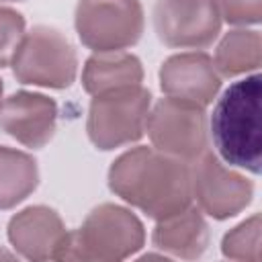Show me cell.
<instances>
[{
  "instance_id": "14",
  "label": "cell",
  "mask_w": 262,
  "mask_h": 262,
  "mask_svg": "<svg viewBox=\"0 0 262 262\" xmlns=\"http://www.w3.org/2000/svg\"><path fill=\"white\" fill-rule=\"evenodd\" d=\"M143 82V66L137 55L127 51H100L86 59L82 70V86L90 96L137 86Z\"/></svg>"
},
{
  "instance_id": "13",
  "label": "cell",
  "mask_w": 262,
  "mask_h": 262,
  "mask_svg": "<svg viewBox=\"0 0 262 262\" xmlns=\"http://www.w3.org/2000/svg\"><path fill=\"white\" fill-rule=\"evenodd\" d=\"M151 244L176 258H201L209 246V225L203 211L190 205L180 213L160 219L151 231Z\"/></svg>"
},
{
  "instance_id": "7",
  "label": "cell",
  "mask_w": 262,
  "mask_h": 262,
  "mask_svg": "<svg viewBox=\"0 0 262 262\" xmlns=\"http://www.w3.org/2000/svg\"><path fill=\"white\" fill-rule=\"evenodd\" d=\"M145 131L151 147L188 164L209 149L205 106L186 100H176L170 96L160 98L149 106Z\"/></svg>"
},
{
  "instance_id": "15",
  "label": "cell",
  "mask_w": 262,
  "mask_h": 262,
  "mask_svg": "<svg viewBox=\"0 0 262 262\" xmlns=\"http://www.w3.org/2000/svg\"><path fill=\"white\" fill-rule=\"evenodd\" d=\"M39 184L37 160L27 151L0 145V211L23 203Z\"/></svg>"
},
{
  "instance_id": "17",
  "label": "cell",
  "mask_w": 262,
  "mask_h": 262,
  "mask_svg": "<svg viewBox=\"0 0 262 262\" xmlns=\"http://www.w3.org/2000/svg\"><path fill=\"white\" fill-rule=\"evenodd\" d=\"M260 215L254 213L233 229H229L221 239V252L229 260H260Z\"/></svg>"
},
{
  "instance_id": "5",
  "label": "cell",
  "mask_w": 262,
  "mask_h": 262,
  "mask_svg": "<svg viewBox=\"0 0 262 262\" xmlns=\"http://www.w3.org/2000/svg\"><path fill=\"white\" fill-rule=\"evenodd\" d=\"M149 106L151 92L143 88V84L92 96L86 117L88 139L102 151L139 141L145 133Z\"/></svg>"
},
{
  "instance_id": "3",
  "label": "cell",
  "mask_w": 262,
  "mask_h": 262,
  "mask_svg": "<svg viewBox=\"0 0 262 262\" xmlns=\"http://www.w3.org/2000/svg\"><path fill=\"white\" fill-rule=\"evenodd\" d=\"M145 244L143 223L129 209L102 203L94 207L76 231H70V244L63 260L117 262L137 254Z\"/></svg>"
},
{
  "instance_id": "9",
  "label": "cell",
  "mask_w": 262,
  "mask_h": 262,
  "mask_svg": "<svg viewBox=\"0 0 262 262\" xmlns=\"http://www.w3.org/2000/svg\"><path fill=\"white\" fill-rule=\"evenodd\" d=\"M154 31L166 47L205 49L221 33L215 0H156Z\"/></svg>"
},
{
  "instance_id": "1",
  "label": "cell",
  "mask_w": 262,
  "mask_h": 262,
  "mask_svg": "<svg viewBox=\"0 0 262 262\" xmlns=\"http://www.w3.org/2000/svg\"><path fill=\"white\" fill-rule=\"evenodd\" d=\"M108 188L127 205L160 221L192 203L190 164L156 147L137 145L108 168Z\"/></svg>"
},
{
  "instance_id": "16",
  "label": "cell",
  "mask_w": 262,
  "mask_h": 262,
  "mask_svg": "<svg viewBox=\"0 0 262 262\" xmlns=\"http://www.w3.org/2000/svg\"><path fill=\"white\" fill-rule=\"evenodd\" d=\"M262 59V39L254 29H233L223 35L215 49V70L219 76L233 78L256 72Z\"/></svg>"
},
{
  "instance_id": "21",
  "label": "cell",
  "mask_w": 262,
  "mask_h": 262,
  "mask_svg": "<svg viewBox=\"0 0 262 262\" xmlns=\"http://www.w3.org/2000/svg\"><path fill=\"white\" fill-rule=\"evenodd\" d=\"M0 2H23V0H0Z\"/></svg>"
},
{
  "instance_id": "10",
  "label": "cell",
  "mask_w": 262,
  "mask_h": 262,
  "mask_svg": "<svg viewBox=\"0 0 262 262\" xmlns=\"http://www.w3.org/2000/svg\"><path fill=\"white\" fill-rule=\"evenodd\" d=\"M6 235L16 254L27 260H63L70 231L59 213L45 205H33L10 217Z\"/></svg>"
},
{
  "instance_id": "11",
  "label": "cell",
  "mask_w": 262,
  "mask_h": 262,
  "mask_svg": "<svg viewBox=\"0 0 262 262\" xmlns=\"http://www.w3.org/2000/svg\"><path fill=\"white\" fill-rule=\"evenodd\" d=\"M160 88L166 96L207 106L221 88V76L213 57L205 51H182L170 55L158 72Z\"/></svg>"
},
{
  "instance_id": "8",
  "label": "cell",
  "mask_w": 262,
  "mask_h": 262,
  "mask_svg": "<svg viewBox=\"0 0 262 262\" xmlns=\"http://www.w3.org/2000/svg\"><path fill=\"white\" fill-rule=\"evenodd\" d=\"M190 190L196 207L217 221L242 213L254 196L252 180L227 168L211 149L190 162Z\"/></svg>"
},
{
  "instance_id": "12",
  "label": "cell",
  "mask_w": 262,
  "mask_h": 262,
  "mask_svg": "<svg viewBox=\"0 0 262 262\" xmlns=\"http://www.w3.org/2000/svg\"><path fill=\"white\" fill-rule=\"evenodd\" d=\"M55 127L57 104L53 98L39 92L18 90L2 100L0 129L25 147H43L51 141Z\"/></svg>"
},
{
  "instance_id": "4",
  "label": "cell",
  "mask_w": 262,
  "mask_h": 262,
  "mask_svg": "<svg viewBox=\"0 0 262 262\" xmlns=\"http://www.w3.org/2000/svg\"><path fill=\"white\" fill-rule=\"evenodd\" d=\"M10 68L20 84L63 90L76 80L78 53L61 31L37 25L20 37Z\"/></svg>"
},
{
  "instance_id": "6",
  "label": "cell",
  "mask_w": 262,
  "mask_h": 262,
  "mask_svg": "<svg viewBox=\"0 0 262 262\" xmlns=\"http://www.w3.org/2000/svg\"><path fill=\"white\" fill-rule=\"evenodd\" d=\"M74 27L82 45L94 53L123 51L143 35V6L139 0H78Z\"/></svg>"
},
{
  "instance_id": "2",
  "label": "cell",
  "mask_w": 262,
  "mask_h": 262,
  "mask_svg": "<svg viewBox=\"0 0 262 262\" xmlns=\"http://www.w3.org/2000/svg\"><path fill=\"white\" fill-rule=\"evenodd\" d=\"M260 74L233 82L213 106L209 131L219 158L235 168L260 174Z\"/></svg>"
},
{
  "instance_id": "20",
  "label": "cell",
  "mask_w": 262,
  "mask_h": 262,
  "mask_svg": "<svg viewBox=\"0 0 262 262\" xmlns=\"http://www.w3.org/2000/svg\"><path fill=\"white\" fill-rule=\"evenodd\" d=\"M2 92H4V84H2V80H0V106H2V100H4V96H2Z\"/></svg>"
},
{
  "instance_id": "19",
  "label": "cell",
  "mask_w": 262,
  "mask_h": 262,
  "mask_svg": "<svg viewBox=\"0 0 262 262\" xmlns=\"http://www.w3.org/2000/svg\"><path fill=\"white\" fill-rule=\"evenodd\" d=\"M215 6L221 20L235 27L258 25L262 20V0H215Z\"/></svg>"
},
{
  "instance_id": "18",
  "label": "cell",
  "mask_w": 262,
  "mask_h": 262,
  "mask_svg": "<svg viewBox=\"0 0 262 262\" xmlns=\"http://www.w3.org/2000/svg\"><path fill=\"white\" fill-rule=\"evenodd\" d=\"M25 35V16L8 6H0V68L10 66L12 53Z\"/></svg>"
}]
</instances>
